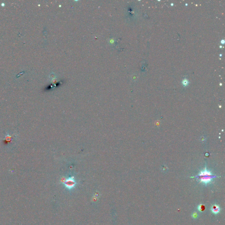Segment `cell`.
<instances>
[{"mask_svg": "<svg viewBox=\"0 0 225 225\" xmlns=\"http://www.w3.org/2000/svg\"><path fill=\"white\" fill-rule=\"evenodd\" d=\"M198 216V215H197V213L196 212H194L193 215H192V217L193 218H194V219H196L197 218Z\"/></svg>", "mask_w": 225, "mask_h": 225, "instance_id": "obj_5", "label": "cell"}, {"mask_svg": "<svg viewBox=\"0 0 225 225\" xmlns=\"http://www.w3.org/2000/svg\"><path fill=\"white\" fill-rule=\"evenodd\" d=\"M62 183L66 189L69 190H71L75 187L77 182L75 180L74 176H71L67 178H64V180Z\"/></svg>", "mask_w": 225, "mask_h": 225, "instance_id": "obj_2", "label": "cell"}, {"mask_svg": "<svg viewBox=\"0 0 225 225\" xmlns=\"http://www.w3.org/2000/svg\"><path fill=\"white\" fill-rule=\"evenodd\" d=\"M197 209L200 212H203L205 210V207L203 204H200L197 207Z\"/></svg>", "mask_w": 225, "mask_h": 225, "instance_id": "obj_4", "label": "cell"}, {"mask_svg": "<svg viewBox=\"0 0 225 225\" xmlns=\"http://www.w3.org/2000/svg\"><path fill=\"white\" fill-rule=\"evenodd\" d=\"M196 177H197L201 183L205 185H207L212 182L216 176L213 175L210 171L207 169L206 167L205 169L201 171Z\"/></svg>", "mask_w": 225, "mask_h": 225, "instance_id": "obj_1", "label": "cell"}, {"mask_svg": "<svg viewBox=\"0 0 225 225\" xmlns=\"http://www.w3.org/2000/svg\"><path fill=\"white\" fill-rule=\"evenodd\" d=\"M220 207L217 204H214L212 206V208H211V211L214 214H218L220 211Z\"/></svg>", "mask_w": 225, "mask_h": 225, "instance_id": "obj_3", "label": "cell"}]
</instances>
